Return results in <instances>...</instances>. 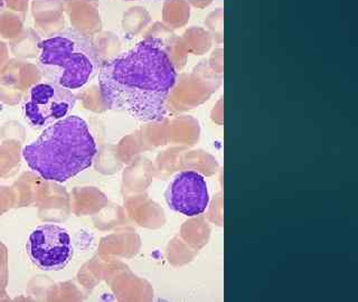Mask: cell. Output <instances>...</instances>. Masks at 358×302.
I'll return each mask as SVG.
<instances>
[{"mask_svg": "<svg viewBox=\"0 0 358 302\" xmlns=\"http://www.w3.org/2000/svg\"><path fill=\"white\" fill-rule=\"evenodd\" d=\"M76 95L54 82H41L31 87L22 104L27 122L42 129L70 115L76 106Z\"/></svg>", "mask_w": 358, "mask_h": 302, "instance_id": "obj_4", "label": "cell"}, {"mask_svg": "<svg viewBox=\"0 0 358 302\" xmlns=\"http://www.w3.org/2000/svg\"><path fill=\"white\" fill-rule=\"evenodd\" d=\"M177 73L159 38L149 37L106 62L99 72L101 96L108 109L141 122H162Z\"/></svg>", "mask_w": 358, "mask_h": 302, "instance_id": "obj_1", "label": "cell"}, {"mask_svg": "<svg viewBox=\"0 0 358 302\" xmlns=\"http://www.w3.org/2000/svg\"><path fill=\"white\" fill-rule=\"evenodd\" d=\"M38 67L48 81L67 89L87 85L99 70L98 54L83 34L66 29L37 44Z\"/></svg>", "mask_w": 358, "mask_h": 302, "instance_id": "obj_3", "label": "cell"}, {"mask_svg": "<svg viewBox=\"0 0 358 302\" xmlns=\"http://www.w3.org/2000/svg\"><path fill=\"white\" fill-rule=\"evenodd\" d=\"M26 250L31 262L44 271L63 270L73 255L70 233L56 224H43L34 229Z\"/></svg>", "mask_w": 358, "mask_h": 302, "instance_id": "obj_5", "label": "cell"}, {"mask_svg": "<svg viewBox=\"0 0 358 302\" xmlns=\"http://www.w3.org/2000/svg\"><path fill=\"white\" fill-rule=\"evenodd\" d=\"M166 201L171 210L182 215H201L210 204L206 179L195 171L177 173L166 190Z\"/></svg>", "mask_w": 358, "mask_h": 302, "instance_id": "obj_6", "label": "cell"}, {"mask_svg": "<svg viewBox=\"0 0 358 302\" xmlns=\"http://www.w3.org/2000/svg\"><path fill=\"white\" fill-rule=\"evenodd\" d=\"M98 148L85 120L67 115L46 127L26 145L22 157L28 167L48 182H65L92 165Z\"/></svg>", "mask_w": 358, "mask_h": 302, "instance_id": "obj_2", "label": "cell"}]
</instances>
